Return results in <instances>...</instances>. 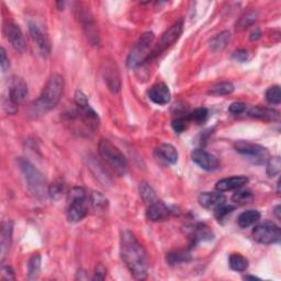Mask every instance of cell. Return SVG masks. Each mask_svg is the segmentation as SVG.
Masks as SVG:
<instances>
[{
  "instance_id": "obj_41",
  "label": "cell",
  "mask_w": 281,
  "mask_h": 281,
  "mask_svg": "<svg viewBox=\"0 0 281 281\" xmlns=\"http://www.w3.org/2000/svg\"><path fill=\"white\" fill-rule=\"evenodd\" d=\"M0 66H2L3 72H7L10 66L7 54H6V50L4 48L0 49Z\"/></svg>"
},
{
  "instance_id": "obj_42",
  "label": "cell",
  "mask_w": 281,
  "mask_h": 281,
  "mask_svg": "<svg viewBox=\"0 0 281 281\" xmlns=\"http://www.w3.org/2000/svg\"><path fill=\"white\" fill-rule=\"evenodd\" d=\"M107 274V269H105L102 265H98L95 270V276L92 277V280H103Z\"/></svg>"
},
{
  "instance_id": "obj_34",
  "label": "cell",
  "mask_w": 281,
  "mask_h": 281,
  "mask_svg": "<svg viewBox=\"0 0 281 281\" xmlns=\"http://www.w3.org/2000/svg\"><path fill=\"white\" fill-rule=\"evenodd\" d=\"M253 193H251L249 190H238L235 193H234L232 197L233 202H235L237 204H246L253 201Z\"/></svg>"
},
{
  "instance_id": "obj_11",
  "label": "cell",
  "mask_w": 281,
  "mask_h": 281,
  "mask_svg": "<svg viewBox=\"0 0 281 281\" xmlns=\"http://www.w3.org/2000/svg\"><path fill=\"white\" fill-rule=\"evenodd\" d=\"M251 235H253L255 242L262 245H270L280 241L281 231L280 227L274 224L273 222L266 221L256 225L253 228Z\"/></svg>"
},
{
  "instance_id": "obj_39",
  "label": "cell",
  "mask_w": 281,
  "mask_h": 281,
  "mask_svg": "<svg viewBox=\"0 0 281 281\" xmlns=\"http://www.w3.org/2000/svg\"><path fill=\"white\" fill-rule=\"evenodd\" d=\"M188 122H189L188 118H183V116H179V118H176L173 121L172 126L175 132L183 133L187 130V127H188Z\"/></svg>"
},
{
  "instance_id": "obj_38",
  "label": "cell",
  "mask_w": 281,
  "mask_h": 281,
  "mask_svg": "<svg viewBox=\"0 0 281 281\" xmlns=\"http://www.w3.org/2000/svg\"><path fill=\"white\" fill-rule=\"evenodd\" d=\"M233 206H227V204H222V206L218 207L216 209H214V216L218 221H222L224 220L227 215H230L233 211H234Z\"/></svg>"
},
{
  "instance_id": "obj_19",
  "label": "cell",
  "mask_w": 281,
  "mask_h": 281,
  "mask_svg": "<svg viewBox=\"0 0 281 281\" xmlns=\"http://www.w3.org/2000/svg\"><path fill=\"white\" fill-rule=\"evenodd\" d=\"M13 232L14 224L11 221H6L3 223L2 234H0V255H2V260L5 259L7 253L10 249L11 242H13Z\"/></svg>"
},
{
  "instance_id": "obj_26",
  "label": "cell",
  "mask_w": 281,
  "mask_h": 281,
  "mask_svg": "<svg viewBox=\"0 0 281 281\" xmlns=\"http://www.w3.org/2000/svg\"><path fill=\"white\" fill-rule=\"evenodd\" d=\"M228 263L232 270L237 272L246 271L248 268V260L241 254H232L228 259Z\"/></svg>"
},
{
  "instance_id": "obj_14",
  "label": "cell",
  "mask_w": 281,
  "mask_h": 281,
  "mask_svg": "<svg viewBox=\"0 0 281 281\" xmlns=\"http://www.w3.org/2000/svg\"><path fill=\"white\" fill-rule=\"evenodd\" d=\"M5 34L7 37L8 41L10 42V44L14 46V48L19 51V52H25L27 49V43L25 37H23L22 31L20 30V28L18 27L15 23H7L5 26Z\"/></svg>"
},
{
  "instance_id": "obj_1",
  "label": "cell",
  "mask_w": 281,
  "mask_h": 281,
  "mask_svg": "<svg viewBox=\"0 0 281 281\" xmlns=\"http://www.w3.org/2000/svg\"><path fill=\"white\" fill-rule=\"evenodd\" d=\"M120 253L123 262L125 263V266L131 271L134 278L137 280H143L148 277V255H146L143 246L139 244L132 232H122Z\"/></svg>"
},
{
  "instance_id": "obj_23",
  "label": "cell",
  "mask_w": 281,
  "mask_h": 281,
  "mask_svg": "<svg viewBox=\"0 0 281 281\" xmlns=\"http://www.w3.org/2000/svg\"><path fill=\"white\" fill-rule=\"evenodd\" d=\"M88 201H89V206L92 208L96 212H103L108 208V200L101 192L92 191L89 197H88Z\"/></svg>"
},
{
  "instance_id": "obj_32",
  "label": "cell",
  "mask_w": 281,
  "mask_h": 281,
  "mask_svg": "<svg viewBox=\"0 0 281 281\" xmlns=\"http://www.w3.org/2000/svg\"><path fill=\"white\" fill-rule=\"evenodd\" d=\"M281 171V160L279 156L271 157L267 161V175L268 177H276Z\"/></svg>"
},
{
  "instance_id": "obj_29",
  "label": "cell",
  "mask_w": 281,
  "mask_h": 281,
  "mask_svg": "<svg viewBox=\"0 0 281 281\" xmlns=\"http://www.w3.org/2000/svg\"><path fill=\"white\" fill-rule=\"evenodd\" d=\"M41 256L40 254H34L30 260H29L28 265V279L33 280L37 279L41 271Z\"/></svg>"
},
{
  "instance_id": "obj_22",
  "label": "cell",
  "mask_w": 281,
  "mask_h": 281,
  "mask_svg": "<svg viewBox=\"0 0 281 281\" xmlns=\"http://www.w3.org/2000/svg\"><path fill=\"white\" fill-rule=\"evenodd\" d=\"M156 154L161 160L169 164H176L178 161V152L175 146L168 143L161 144L156 149Z\"/></svg>"
},
{
  "instance_id": "obj_45",
  "label": "cell",
  "mask_w": 281,
  "mask_h": 281,
  "mask_svg": "<svg viewBox=\"0 0 281 281\" xmlns=\"http://www.w3.org/2000/svg\"><path fill=\"white\" fill-rule=\"evenodd\" d=\"M261 38V32L259 29H256L255 31L251 32L250 34V40L251 41H257V40H259Z\"/></svg>"
},
{
  "instance_id": "obj_15",
  "label": "cell",
  "mask_w": 281,
  "mask_h": 281,
  "mask_svg": "<svg viewBox=\"0 0 281 281\" xmlns=\"http://www.w3.org/2000/svg\"><path fill=\"white\" fill-rule=\"evenodd\" d=\"M103 76H104L105 84H107L109 89L113 93L119 92L121 89V78H120L119 69L116 67L115 63L110 62L105 64Z\"/></svg>"
},
{
  "instance_id": "obj_12",
  "label": "cell",
  "mask_w": 281,
  "mask_h": 281,
  "mask_svg": "<svg viewBox=\"0 0 281 281\" xmlns=\"http://www.w3.org/2000/svg\"><path fill=\"white\" fill-rule=\"evenodd\" d=\"M29 31H30L31 38L37 45L40 54L44 57L49 56L51 53V42L46 33L35 22L29 23Z\"/></svg>"
},
{
  "instance_id": "obj_9",
  "label": "cell",
  "mask_w": 281,
  "mask_h": 281,
  "mask_svg": "<svg viewBox=\"0 0 281 281\" xmlns=\"http://www.w3.org/2000/svg\"><path fill=\"white\" fill-rule=\"evenodd\" d=\"M183 30H184V21L180 19L177 22H175L174 25L162 35L160 42H158V44L153 49V51L150 53V55L148 58H146L145 63L154 60V58H156L158 55L162 54L164 51H166L168 48H171L175 42H177L181 33H183Z\"/></svg>"
},
{
  "instance_id": "obj_10",
  "label": "cell",
  "mask_w": 281,
  "mask_h": 281,
  "mask_svg": "<svg viewBox=\"0 0 281 281\" xmlns=\"http://www.w3.org/2000/svg\"><path fill=\"white\" fill-rule=\"evenodd\" d=\"M28 96V85L21 77L15 76L10 79L8 91V103L5 105L9 113H15L18 105L26 100Z\"/></svg>"
},
{
  "instance_id": "obj_27",
  "label": "cell",
  "mask_w": 281,
  "mask_h": 281,
  "mask_svg": "<svg viewBox=\"0 0 281 281\" xmlns=\"http://www.w3.org/2000/svg\"><path fill=\"white\" fill-rule=\"evenodd\" d=\"M190 259L191 255L188 250H175L172 251V253H169L166 257V260L171 266L188 262Z\"/></svg>"
},
{
  "instance_id": "obj_25",
  "label": "cell",
  "mask_w": 281,
  "mask_h": 281,
  "mask_svg": "<svg viewBox=\"0 0 281 281\" xmlns=\"http://www.w3.org/2000/svg\"><path fill=\"white\" fill-rule=\"evenodd\" d=\"M259 219H260L259 211L248 210V211H245V212H243L241 215L238 216L237 223L239 226L245 228V227L253 225L254 223H256V222H258Z\"/></svg>"
},
{
  "instance_id": "obj_4",
  "label": "cell",
  "mask_w": 281,
  "mask_h": 281,
  "mask_svg": "<svg viewBox=\"0 0 281 281\" xmlns=\"http://www.w3.org/2000/svg\"><path fill=\"white\" fill-rule=\"evenodd\" d=\"M98 151L102 160L111 169L119 176L125 175L127 171V161L122 152L109 139H101L98 145Z\"/></svg>"
},
{
  "instance_id": "obj_18",
  "label": "cell",
  "mask_w": 281,
  "mask_h": 281,
  "mask_svg": "<svg viewBox=\"0 0 281 281\" xmlns=\"http://www.w3.org/2000/svg\"><path fill=\"white\" fill-rule=\"evenodd\" d=\"M200 206L206 209H216L224 204L226 198L221 192H202L198 198Z\"/></svg>"
},
{
  "instance_id": "obj_31",
  "label": "cell",
  "mask_w": 281,
  "mask_h": 281,
  "mask_svg": "<svg viewBox=\"0 0 281 281\" xmlns=\"http://www.w3.org/2000/svg\"><path fill=\"white\" fill-rule=\"evenodd\" d=\"M257 20V14L255 11H249V13L245 14L241 19L236 23V30L237 31H244L246 29H248L254 25Z\"/></svg>"
},
{
  "instance_id": "obj_2",
  "label": "cell",
  "mask_w": 281,
  "mask_h": 281,
  "mask_svg": "<svg viewBox=\"0 0 281 281\" xmlns=\"http://www.w3.org/2000/svg\"><path fill=\"white\" fill-rule=\"evenodd\" d=\"M64 92V79L61 75L53 74L44 86L40 97L32 103L31 114L43 115L54 109L60 102Z\"/></svg>"
},
{
  "instance_id": "obj_6",
  "label": "cell",
  "mask_w": 281,
  "mask_h": 281,
  "mask_svg": "<svg viewBox=\"0 0 281 281\" xmlns=\"http://www.w3.org/2000/svg\"><path fill=\"white\" fill-rule=\"evenodd\" d=\"M155 35L153 32H145L140 35L137 43L134 45V48L127 56L126 65L130 68H135L140 64L145 63L146 58L150 55V49L154 42Z\"/></svg>"
},
{
  "instance_id": "obj_21",
  "label": "cell",
  "mask_w": 281,
  "mask_h": 281,
  "mask_svg": "<svg viewBox=\"0 0 281 281\" xmlns=\"http://www.w3.org/2000/svg\"><path fill=\"white\" fill-rule=\"evenodd\" d=\"M171 211L164 204L162 201H157L153 204H151L146 211V216L152 222H162L169 218Z\"/></svg>"
},
{
  "instance_id": "obj_5",
  "label": "cell",
  "mask_w": 281,
  "mask_h": 281,
  "mask_svg": "<svg viewBox=\"0 0 281 281\" xmlns=\"http://www.w3.org/2000/svg\"><path fill=\"white\" fill-rule=\"evenodd\" d=\"M19 167L22 174L25 175L29 189L37 198L43 199L46 193H49V189L46 187V181L42 173L38 168H35L26 158H20Z\"/></svg>"
},
{
  "instance_id": "obj_35",
  "label": "cell",
  "mask_w": 281,
  "mask_h": 281,
  "mask_svg": "<svg viewBox=\"0 0 281 281\" xmlns=\"http://www.w3.org/2000/svg\"><path fill=\"white\" fill-rule=\"evenodd\" d=\"M266 100L268 103L277 105L281 102V91L279 86H272L266 91Z\"/></svg>"
},
{
  "instance_id": "obj_7",
  "label": "cell",
  "mask_w": 281,
  "mask_h": 281,
  "mask_svg": "<svg viewBox=\"0 0 281 281\" xmlns=\"http://www.w3.org/2000/svg\"><path fill=\"white\" fill-rule=\"evenodd\" d=\"M75 103L78 108L77 114L80 120L83 121L84 124L89 128V130L96 131L99 125H100V119H99V115L96 111L90 107L88 98L83 91H76Z\"/></svg>"
},
{
  "instance_id": "obj_36",
  "label": "cell",
  "mask_w": 281,
  "mask_h": 281,
  "mask_svg": "<svg viewBox=\"0 0 281 281\" xmlns=\"http://www.w3.org/2000/svg\"><path fill=\"white\" fill-rule=\"evenodd\" d=\"M64 190H65V185L61 179H58L49 187V196L54 200H57L62 197Z\"/></svg>"
},
{
  "instance_id": "obj_33",
  "label": "cell",
  "mask_w": 281,
  "mask_h": 281,
  "mask_svg": "<svg viewBox=\"0 0 281 281\" xmlns=\"http://www.w3.org/2000/svg\"><path fill=\"white\" fill-rule=\"evenodd\" d=\"M213 234L211 232L210 228L208 226H206L204 224H200L193 234V239L196 242H200V241H210L212 239Z\"/></svg>"
},
{
  "instance_id": "obj_37",
  "label": "cell",
  "mask_w": 281,
  "mask_h": 281,
  "mask_svg": "<svg viewBox=\"0 0 281 281\" xmlns=\"http://www.w3.org/2000/svg\"><path fill=\"white\" fill-rule=\"evenodd\" d=\"M209 111L206 108H198L193 110L192 112L188 115L189 121H193L196 123H203L208 119Z\"/></svg>"
},
{
  "instance_id": "obj_17",
  "label": "cell",
  "mask_w": 281,
  "mask_h": 281,
  "mask_svg": "<svg viewBox=\"0 0 281 281\" xmlns=\"http://www.w3.org/2000/svg\"><path fill=\"white\" fill-rule=\"evenodd\" d=\"M248 183V178L246 176H235V177L225 178L218 181L215 188L219 192H226L231 190L241 189Z\"/></svg>"
},
{
  "instance_id": "obj_20",
  "label": "cell",
  "mask_w": 281,
  "mask_h": 281,
  "mask_svg": "<svg viewBox=\"0 0 281 281\" xmlns=\"http://www.w3.org/2000/svg\"><path fill=\"white\" fill-rule=\"evenodd\" d=\"M248 115L251 118L259 119L267 122H276L280 120V112L278 110L265 108V107H253L248 110Z\"/></svg>"
},
{
  "instance_id": "obj_3",
  "label": "cell",
  "mask_w": 281,
  "mask_h": 281,
  "mask_svg": "<svg viewBox=\"0 0 281 281\" xmlns=\"http://www.w3.org/2000/svg\"><path fill=\"white\" fill-rule=\"evenodd\" d=\"M88 196L86 190L81 187H74L67 196V220L76 223L83 220L88 213Z\"/></svg>"
},
{
  "instance_id": "obj_43",
  "label": "cell",
  "mask_w": 281,
  "mask_h": 281,
  "mask_svg": "<svg viewBox=\"0 0 281 281\" xmlns=\"http://www.w3.org/2000/svg\"><path fill=\"white\" fill-rule=\"evenodd\" d=\"M233 58L238 62H246L248 58V53L245 50H238L233 54Z\"/></svg>"
},
{
  "instance_id": "obj_46",
  "label": "cell",
  "mask_w": 281,
  "mask_h": 281,
  "mask_svg": "<svg viewBox=\"0 0 281 281\" xmlns=\"http://www.w3.org/2000/svg\"><path fill=\"white\" fill-rule=\"evenodd\" d=\"M274 214H276V216H277V219L278 220H280L281 219V215H280V206H277L276 208H274Z\"/></svg>"
},
{
  "instance_id": "obj_16",
  "label": "cell",
  "mask_w": 281,
  "mask_h": 281,
  "mask_svg": "<svg viewBox=\"0 0 281 281\" xmlns=\"http://www.w3.org/2000/svg\"><path fill=\"white\" fill-rule=\"evenodd\" d=\"M149 98L158 105H165L171 101V90L165 84H156L149 90Z\"/></svg>"
},
{
  "instance_id": "obj_40",
  "label": "cell",
  "mask_w": 281,
  "mask_h": 281,
  "mask_svg": "<svg viewBox=\"0 0 281 281\" xmlns=\"http://www.w3.org/2000/svg\"><path fill=\"white\" fill-rule=\"evenodd\" d=\"M228 111H230L232 114L235 115L241 114L246 111V104L243 102H233L230 105V108H228Z\"/></svg>"
},
{
  "instance_id": "obj_8",
  "label": "cell",
  "mask_w": 281,
  "mask_h": 281,
  "mask_svg": "<svg viewBox=\"0 0 281 281\" xmlns=\"http://www.w3.org/2000/svg\"><path fill=\"white\" fill-rule=\"evenodd\" d=\"M234 149L255 165H262L269 160V152L266 148L247 140H237L234 144Z\"/></svg>"
},
{
  "instance_id": "obj_13",
  "label": "cell",
  "mask_w": 281,
  "mask_h": 281,
  "mask_svg": "<svg viewBox=\"0 0 281 281\" xmlns=\"http://www.w3.org/2000/svg\"><path fill=\"white\" fill-rule=\"evenodd\" d=\"M192 162L208 172H213L220 167V162L214 155L208 153L202 149H197L191 153Z\"/></svg>"
},
{
  "instance_id": "obj_24",
  "label": "cell",
  "mask_w": 281,
  "mask_h": 281,
  "mask_svg": "<svg viewBox=\"0 0 281 281\" xmlns=\"http://www.w3.org/2000/svg\"><path fill=\"white\" fill-rule=\"evenodd\" d=\"M231 41V33L228 31H223L211 40L210 49L213 53L222 52L228 45Z\"/></svg>"
},
{
  "instance_id": "obj_28",
  "label": "cell",
  "mask_w": 281,
  "mask_h": 281,
  "mask_svg": "<svg viewBox=\"0 0 281 281\" xmlns=\"http://www.w3.org/2000/svg\"><path fill=\"white\" fill-rule=\"evenodd\" d=\"M139 195L142 197L143 201L148 204V206H151V204L160 201L154 189L146 183H142L139 185Z\"/></svg>"
},
{
  "instance_id": "obj_30",
  "label": "cell",
  "mask_w": 281,
  "mask_h": 281,
  "mask_svg": "<svg viewBox=\"0 0 281 281\" xmlns=\"http://www.w3.org/2000/svg\"><path fill=\"white\" fill-rule=\"evenodd\" d=\"M234 91V85L230 81H222L211 88L209 93L213 96H226Z\"/></svg>"
},
{
  "instance_id": "obj_44",
  "label": "cell",
  "mask_w": 281,
  "mask_h": 281,
  "mask_svg": "<svg viewBox=\"0 0 281 281\" xmlns=\"http://www.w3.org/2000/svg\"><path fill=\"white\" fill-rule=\"evenodd\" d=\"M3 277L5 279H15V272L10 266H3Z\"/></svg>"
},
{
  "instance_id": "obj_47",
  "label": "cell",
  "mask_w": 281,
  "mask_h": 281,
  "mask_svg": "<svg viewBox=\"0 0 281 281\" xmlns=\"http://www.w3.org/2000/svg\"><path fill=\"white\" fill-rule=\"evenodd\" d=\"M244 279H246V280H248V279H253V280H259V278H257V277H255V276H246V277H244Z\"/></svg>"
}]
</instances>
